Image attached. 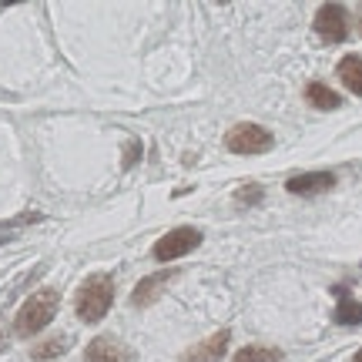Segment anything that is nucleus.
<instances>
[{"instance_id":"14","label":"nucleus","mask_w":362,"mask_h":362,"mask_svg":"<svg viewBox=\"0 0 362 362\" xmlns=\"http://www.w3.org/2000/svg\"><path fill=\"white\" fill-rule=\"evenodd\" d=\"M67 349V339L64 336H54V339H47V342H40L37 349L30 352L37 362H44V359H54V356H61V352Z\"/></svg>"},{"instance_id":"16","label":"nucleus","mask_w":362,"mask_h":362,"mask_svg":"<svg viewBox=\"0 0 362 362\" xmlns=\"http://www.w3.org/2000/svg\"><path fill=\"white\" fill-rule=\"evenodd\" d=\"M4 346H7V336H4V332H0V349H4Z\"/></svg>"},{"instance_id":"5","label":"nucleus","mask_w":362,"mask_h":362,"mask_svg":"<svg viewBox=\"0 0 362 362\" xmlns=\"http://www.w3.org/2000/svg\"><path fill=\"white\" fill-rule=\"evenodd\" d=\"M315 34L325 44H339V40L349 37V13L342 4H322L315 13Z\"/></svg>"},{"instance_id":"2","label":"nucleus","mask_w":362,"mask_h":362,"mask_svg":"<svg viewBox=\"0 0 362 362\" xmlns=\"http://www.w3.org/2000/svg\"><path fill=\"white\" fill-rule=\"evenodd\" d=\"M111 302H115V279L111 275H90L88 282L78 288V319L81 322H101L104 315L111 312Z\"/></svg>"},{"instance_id":"4","label":"nucleus","mask_w":362,"mask_h":362,"mask_svg":"<svg viewBox=\"0 0 362 362\" xmlns=\"http://www.w3.org/2000/svg\"><path fill=\"white\" fill-rule=\"evenodd\" d=\"M202 245V232L192 228V225H181V228H171L168 235H161L155 245V259L158 262H175L181 255H188Z\"/></svg>"},{"instance_id":"11","label":"nucleus","mask_w":362,"mask_h":362,"mask_svg":"<svg viewBox=\"0 0 362 362\" xmlns=\"http://www.w3.org/2000/svg\"><path fill=\"white\" fill-rule=\"evenodd\" d=\"M305 101H309L312 107H319V111H336L339 104H342V98H339L329 84H322V81H312L309 88H305Z\"/></svg>"},{"instance_id":"15","label":"nucleus","mask_w":362,"mask_h":362,"mask_svg":"<svg viewBox=\"0 0 362 362\" xmlns=\"http://www.w3.org/2000/svg\"><path fill=\"white\" fill-rule=\"evenodd\" d=\"M242 208H248V205H259L262 202V185H245L242 192H238V198H235Z\"/></svg>"},{"instance_id":"7","label":"nucleus","mask_w":362,"mask_h":362,"mask_svg":"<svg viewBox=\"0 0 362 362\" xmlns=\"http://www.w3.org/2000/svg\"><path fill=\"white\" fill-rule=\"evenodd\" d=\"M228 342H232V329H221L211 339H205L194 349L185 352V362H221V356L228 352Z\"/></svg>"},{"instance_id":"13","label":"nucleus","mask_w":362,"mask_h":362,"mask_svg":"<svg viewBox=\"0 0 362 362\" xmlns=\"http://www.w3.org/2000/svg\"><path fill=\"white\" fill-rule=\"evenodd\" d=\"M232 362H282V352L269 346H245L242 352H235Z\"/></svg>"},{"instance_id":"1","label":"nucleus","mask_w":362,"mask_h":362,"mask_svg":"<svg viewBox=\"0 0 362 362\" xmlns=\"http://www.w3.org/2000/svg\"><path fill=\"white\" fill-rule=\"evenodd\" d=\"M57 305H61V296L54 288H40L27 298L24 305L17 309V319H13V332L21 339L37 336L44 325H51V319L57 315Z\"/></svg>"},{"instance_id":"9","label":"nucleus","mask_w":362,"mask_h":362,"mask_svg":"<svg viewBox=\"0 0 362 362\" xmlns=\"http://www.w3.org/2000/svg\"><path fill=\"white\" fill-rule=\"evenodd\" d=\"M171 279H175V272H155V275L141 279V282H138V288H134V296H131V302H134V305H151Z\"/></svg>"},{"instance_id":"17","label":"nucleus","mask_w":362,"mask_h":362,"mask_svg":"<svg viewBox=\"0 0 362 362\" xmlns=\"http://www.w3.org/2000/svg\"><path fill=\"white\" fill-rule=\"evenodd\" d=\"M352 362H362V349H359V352H356V359H352Z\"/></svg>"},{"instance_id":"10","label":"nucleus","mask_w":362,"mask_h":362,"mask_svg":"<svg viewBox=\"0 0 362 362\" xmlns=\"http://www.w3.org/2000/svg\"><path fill=\"white\" fill-rule=\"evenodd\" d=\"M336 74H339V81L356 94V98H362V54H349V57H342L339 67H336Z\"/></svg>"},{"instance_id":"18","label":"nucleus","mask_w":362,"mask_h":362,"mask_svg":"<svg viewBox=\"0 0 362 362\" xmlns=\"http://www.w3.org/2000/svg\"><path fill=\"white\" fill-rule=\"evenodd\" d=\"M359 34H362V7H359Z\"/></svg>"},{"instance_id":"8","label":"nucleus","mask_w":362,"mask_h":362,"mask_svg":"<svg viewBox=\"0 0 362 362\" xmlns=\"http://www.w3.org/2000/svg\"><path fill=\"white\" fill-rule=\"evenodd\" d=\"M84 362H131L128 349L111 336H98L88 342V352H84Z\"/></svg>"},{"instance_id":"6","label":"nucleus","mask_w":362,"mask_h":362,"mask_svg":"<svg viewBox=\"0 0 362 362\" xmlns=\"http://www.w3.org/2000/svg\"><path fill=\"white\" fill-rule=\"evenodd\" d=\"M336 188V175L332 171H302L296 178L285 181V192L292 194H322V192H332Z\"/></svg>"},{"instance_id":"3","label":"nucleus","mask_w":362,"mask_h":362,"mask_svg":"<svg viewBox=\"0 0 362 362\" xmlns=\"http://www.w3.org/2000/svg\"><path fill=\"white\" fill-rule=\"evenodd\" d=\"M225 144H228V151H235V155H262V151L272 148V131L245 121V124H235L225 134Z\"/></svg>"},{"instance_id":"12","label":"nucleus","mask_w":362,"mask_h":362,"mask_svg":"<svg viewBox=\"0 0 362 362\" xmlns=\"http://www.w3.org/2000/svg\"><path fill=\"white\" fill-rule=\"evenodd\" d=\"M336 325H346V329H356V325H362V302H356V298H339V305H336Z\"/></svg>"}]
</instances>
